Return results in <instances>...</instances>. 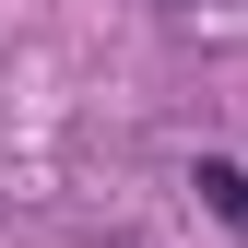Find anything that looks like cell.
<instances>
[{
    "label": "cell",
    "mask_w": 248,
    "mask_h": 248,
    "mask_svg": "<svg viewBox=\"0 0 248 248\" xmlns=\"http://www.w3.org/2000/svg\"><path fill=\"white\" fill-rule=\"evenodd\" d=\"M201 201H213V213H248V177L225 166V154H213V166H201Z\"/></svg>",
    "instance_id": "cell-1"
}]
</instances>
